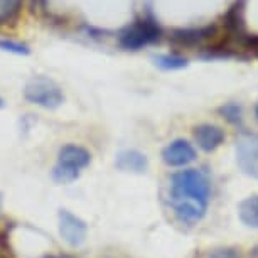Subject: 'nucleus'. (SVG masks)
<instances>
[{
	"label": "nucleus",
	"mask_w": 258,
	"mask_h": 258,
	"mask_svg": "<svg viewBox=\"0 0 258 258\" xmlns=\"http://www.w3.org/2000/svg\"><path fill=\"white\" fill-rule=\"evenodd\" d=\"M209 194V181L199 170H181L170 177V204L181 223L196 225L203 220L208 209Z\"/></svg>",
	"instance_id": "obj_1"
},
{
	"label": "nucleus",
	"mask_w": 258,
	"mask_h": 258,
	"mask_svg": "<svg viewBox=\"0 0 258 258\" xmlns=\"http://www.w3.org/2000/svg\"><path fill=\"white\" fill-rule=\"evenodd\" d=\"M91 162V154L81 145L68 144L61 147L57 154V162L52 169V179L57 184H70L80 177L81 170L88 167Z\"/></svg>",
	"instance_id": "obj_2"
},
{
	"label": "nucleus",
	"mask_w": 258,
	"mask_h": 258,
	"mask_svg": "<svg viewBox=\"0 0 258 258\" xmlns=\"http://www.w3.org/2000/svg\"><path fill=\"white\" fill-rule=\"evenodd\" d=\"M24 98L29 103H34L41 106V108L56 110L64 101V93H62L61 86L57 83L49 80V78L37 76L26 85V88H24Z\"/></svg>",
	"instance_id": "obj_3"
},
{
	"label": "nucleus",
	"mask_w": 258,
	"mask_h": 258,
	"mask_svg": "<svg viewBox=\"0 0 258 258\" xmlns=\"http://www.w3.org/2000/svg\"><path fill=\"white\" fill-rule=\"evenodd\" d=\"M160 36V29L150 21H139L134 26L126 27L120 34V44L121 47L128 51H137L140 47L152 44Z\"/></svg>",
	"instance_id": "obj_4"
},
{
	"label": "nucleus",
	"mask_w": 258,
	"mask_h": 258,
	"mask_svg": "<svg viewBox=\"0 0 258 258\" xmlns=\"http://www.w3.org/2000/svg\"><path fill=\"white\" fill-rule=\"evenodd\" d=\"M57 223H59V235L70 246H81L88 236V226L86 223L73 214L68 209H59L57 213Z\"/></svg>",
	"instance_id": "obj_5"
},
{
	"label": "nucleus",
	"mask_w": 258,
	"mask_h": 258,
	"mask_svg": "<svg viewBox=\"0 0 258 258\" xmlns=\"http://www.w3.org/2000/svg\"><path fill=\"white\" fill-rule=\"evenodd\" d=\"M236 159L246 176L258 179V135H241L236 144Z\"/></svg>",
	"instance_id": "obj_6"
},
{
	"label": "nucleus",
	"mask_w": 258,
	"mask_h": 258,
	"mask_svg": "<svg viewBox=\"0 0 258 258\" xmlns=\"http://www.w3.org/2000/svg\"><path fill=\"white\" fill-rule=\"evenodd\" d=\"M162 160L169 167H184L196 160V150L187 140L177 139L162 150Z\"/></svg>",
	"instance_id": "obj_7"
},
{
	"label": "nucleus",
	"mask_w": 258,
	"mask_h": 258,
	"mask_svg": "<svg viewBox=\"0 0 258 258\" xmlns=\"http://www.w3.org/2000/svg\"><path fill=\"white\" fill-rule=\"evenodd\" d=\"M194 140L199 149H203L204 152H211L223 144L225 132L216 125H199L194 128Z\"/></svg>",
	"instance_id": "obj_8"
},
{
	"label": "nucleus",
	"mask_w": 258,
	"mask_h": 258,
	"mask_svg": "<svg viewBox=\"0 0 258 258\" xmlns=\"http://www.w3.org/2000/svg\"><path fill=\"white\" fill-rule=\"evenodd\" d=\"M115 165H116V169L121 170V172L144 174L145 170H147L149 160L142 152L128 149V150H121V152L116 155Z\"/></svg>",
	"instance_id": "obj_9"
},
{
	"label": "nucleus",
	"mask_w": 258,
	"mask_h": 258,
	"mask_svg": "<svg viewBox=\"0 0 258 258\" xmlns=\"http://www.w3.org/2000/svg\"><path fill=\"white\" fill-rule=\"evenodd\" d=\"M240 220L250 228H258V194L243 199L238 206Z\"/></svg>",
	"instance_id": "obj_10"
},
{
	"label": "nucleus",
	"mask_w": 258,
	"mask_h": 258,
	"mask_svg": "<svg viewBox=\"0 0 258 258\" xmlns=\"http://www.w3.org/2000/svg\"><path fill=\"white\" fill-rule=\"evenodd\" d=\"M155 64L164 68V70H179V68H184L187 64V61L184 57L179 56H170V54H164V56H155L154 57Z\"/></svg>",
	"instance_id": "obj_11"
},
{
	"label": "nucleus",
	"mask_w": 258,
	"mask_h": 258,
	"mask_svg": "<svg viewBox=\"0 0 258 258\" xmlns=\"http://www.w3.org/2000/svg\"><path fill=\"white\" fill-rule=\"evenodd\" d=\"M0 49L6 52H12V54L17 56H29L31 54V49L22 44L19 41H14V39H0Z\"/></svg>",
	"instance_id": "obj_12"
},
{
	"label": "nucleus",
	"mask_w": 258,
	"mask_h": 258,
	"mask_svg": "<svg viewBox=\"0 0 258 258\" xmlns=\"http://www.w3.org/2000/svg\"><path fill=\"white\" fill-rule=\"evenodd\" d=\"M21 4L22 0H0V24L16 16Z\"/></svg>",
	"instance_id": "obj_13"
},
{
	"label": "nucleus",
	"mask_w": 258,
	"mask_h": 258,
	"mask_svg": "<svg viewBox=\"0 0 258 258\" xmlns=\"http://www.w3.org/2000/svg\"><path fill=\"white\" fill-rule=\"evenodd\" d=\"M221 113L226 116V120H230L231 123H238L241 120V108L238 105H228L225 108H221Z\"/></svg>",
	"instance_id": "obj_14"
},
{
	"label": "nucleus",
	"mask_w": 258,
	"mask_h": 258,
	"mask_svg": "<svg viewBox=\"0 0 258 258\" xmlns=\"http://www.w3.org/2000/svg\"><path fill=\"white\" fill-rule=\"evenodd\" d=\"M209 258H243V256L235 248H220V250L213 251Z\"/></svg>",
	"instance_id": "obj_15"
},
{
	"label": "nucleus",
	"mask_w": 258,
	"mask_h": 258,
	"mask_svg": "<svg viewBox=\"0 0 258 258\" xmlns=\"http://www.w3.org/2000/svg\"><path fill=\"white\" fill-rule=\"evenodd\" d=\"M0 258H12L11 248L7 246V243L2 236H0Z\"/></svg>",
	"instance_id": "obj_16"
},
{
	"label": "nucleus",
	"mask_w": 258,
	"mask_h": 258,
	"mask_svg": "<svg viewBox=\"0 0 258 258\" xmlns=\"http://www.w3.org/2000/svg\"><path fill=\"white\" fill-rule=\"evenodd\" d=\"M255 116H256V121H258V103H256V108H255Z\"/></svg>",
	"instance_id": "obj_17"
},
{
	"label": "nucleus",
	"mask_w": 258,
	"mask_h": 258,
	"mask_svg": "<svg viewBox=\"0 0 258 258\" xmlns=\"http://www.w3.org/2000/svg\"><path fill=\"white\" fill-rule=\"evenodd\" d=\"M0 108H4V100L0 98Z\"/></svg>",
	"instance_id": "obj_18"
},
{
	"label": "nucleus",
	"mask_w": 258,
	"mask_h": 258,
	"mask_svg": "<svg viewBox=\"0 0 258 258\" xmlns=\"http://www.w3.org/2000/svg\"><path fill=\"white\" fill-rule=\"evenodd\" d=\"M46 258H68V256H46Z\"/></svg>",
	"instance_id": "obj_19"
},
{
	"label": "nucleus",
	"mask_w": 258,
	"mask_h": 258,
	"mask_svg": "<svg viewBox=\"0 0 258 258\" xmlns=\"http://www.w3.org/2000/svg\"><path fill=\"white\" fill-rule=\"evenodd\" d=\"M255 255L258 256V248H256V250H255Z\"/></svg>",
	"instance_id": "obj_20"
},
{
	"label": "nucleus",
	"mask_w": 258,
	"mask_h": 258,
	"mask_svg": "<svg viewBox=\"0 0 258 258\" xmlns=\"http://www.w3.org/2000/svg\"><path fill=\"white\" fill-rule=\"evenodd\" d=\"M0 209H2V199H0Z\"/></svg>",
	"instance_id": "obj_21"
}]
</instances>
